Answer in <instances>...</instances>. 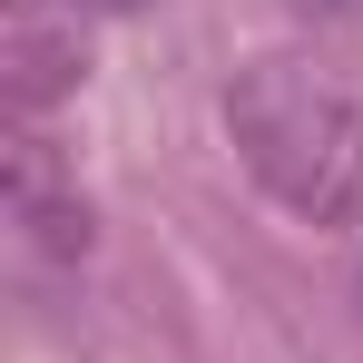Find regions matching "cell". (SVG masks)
Segmentation results:
<instances>
[{"label": "cell", "instance_id": "1", "mask_svg": "<svg viewBox=\"0 0 363 363\" xmlns=\"http://www.w3.org/2000/svg\"><path fill=\"white\" fill-rule=\"evenodd\" d=\"M245 177L304 226H354L363 216V108L304 60H255L226 89Z\"/></svg>", "mask_w": 363, "mask_h": 363}, {"label": "cell", "instance_id": "2", "mask_svg": "<svg viewBox=\"0 0 363 363\" xmlns=\"http://www.w3.org/2000/svg\"><path fill=\"white\" fill-rule=\"evenodd\" d=\"M0 196H10V226H20L30 255H50V265H79L89 255V196H79V177L60 167V147L30 118L0 138Z\"/></svg>", "mask_w": 363, "mask_h": 363}, {"label": "cell", "instance_id": "3", "mask_svg": "<svg viewBox=\"0 0 363 363\" xmlns=\"http://www.w3.org/2000/svg\"><path fill=\"white\" fill-rule=\"evenodd\" d=\"M79 20H60L50 0H10V20H0V89H10V108L20 118H40V108H60L69 89H79Z\"/></svg>", "mask_w": 363, "mask_h": 363}, {"label": "cell", "instance_id": "4", "mask_svg": "<svg viewBox=\"0 0 363 363\" xmlns=\"http://www.w3.org/2000/svg\"><path fill=\"white\" fill-rule=\"evenodd\" d=\"M295 10H304V20H354L363 0H295Z\"/></svg>", "mask_w": 363, "mask_h": 363}, {"label": "cell", "instance_id": "5", "mask_svg": "<svg viewBox=\"0 0 363 363\" xmlns=\"http://www.w3.org/2000/svg\"><path fill=\"white\" fill-rule=\"evenodd\" d=\"M69 10H138V0H69Z\"/></svg>", "mask_w": 363, "mask_h": 363}]
</instances>
